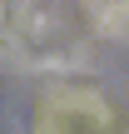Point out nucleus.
<instances>
[{"label":"nucleus","instance_id":"1","mask_svg":"<svg viewBox=\"0 0 129 134\" xmlns=\"http://www.w3.org/2000/svg\"><path fill=\"white\" fill-rule=\"evenodd\" d=\"M85 5H89L94 25H99L104 35H114V40H129V0H85Z\"/></svg>","mask_w":129,"mask_h":134}]
</instances>
